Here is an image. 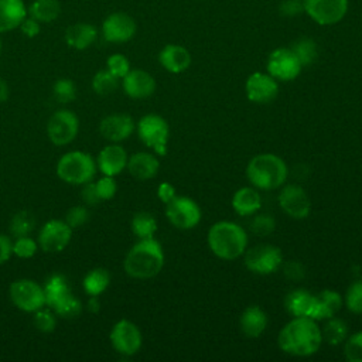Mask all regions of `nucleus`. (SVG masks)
Listing matches in <instances>:
<instances>
[{"label": "nucleus", "mask_w": 362, "mask_h": 362, "mask_svg": "<svg viewBox=\"0 0 362 362\" xmlns=\"http://www.w3.org/2000/svg\"><path fill=\"white\" fill-rule=\"evenodd\" d=\"M45 303L54 313L64 318L76 317L81 310V301L72 294L68 280L62 274H52L44 284Z\"/></svg>", "instance_id": "nucleus-6"}, {"label": "nucleus", "mask_w": 362, "mask_h": 362, "mask_svg": "<svg viewBox=\"0 0 362 362\" xmlns=\"http://www.w3.org/2000/svg\"><path fill=\"white\" fill-rule=\"evenodd\" d=\"M307 16L320 25L339 23L348 11V0H303Z\"/></svg>", "instance_id": "nucleus-13"}, {"label": "nucleus", "mask_w": 362, "mask_h": 362, "mask_svg": "<svg viewBox=\"0 0 362 362\" xmlns=\"http://www.w3.org/2000/svg\"><path fill=\"white\" fill-rule=\"evenodd\" d=\"M157 195H158V198H160L161 202L167 204V202H170L177 194H175V188H174L173 184H170V182H161V184L158 185V188H157Z\"/></svg>", "instance_id": "nucleus-51"}, {"label": "nucleus", "mask_w": 362, "mask_h": 362, "mask_svg": "<svg viewBox=\"0 0 362 362\" xmlns=\"http://www.w3.org/2000/svg\"><path fill=\"white\" fill-rule=\"evenodd\" d=\"M344 355L349 362H362V331L351 335L346 339Z\"/></svg>", "instance_id": "nucleus-42"}, {"label": "nucleus", "mask_w": 362, "mask_h": 362, "mask_svg": "<svg viewBox=\"0 0 362 362\" xmlns=\"http://www.w3.org/2000/svg\"><path fill=\"white\" fill-rule=\"evenodd\" d=\"M246 175L252 185L259 189H276L284 184L288 175V168L283 158L272 153L255 156L247 167Z\"/></svg>", "instance_id": "nucleus-4"}, {"label": "nucleus", "mask_w": 362, "mask_h": 362, "mask_svg": "<svg viewBox=\"0 0 362 362\" xmlns=\"http://www.w3.org/2000/svg\"><path fill=\"white\" fill-rule=\"evenodd\" d=\"M18 28L21 30V33H23L25 37L34 38V37H37V35L40 34V31H41V23L37 21L35 18L27 16V17L23 20V23L20 24Z\"/></svg>", "instance_id": "nucleus-47"}, {"label": "nucleus", "mask_w": 362, "mask_h": 362, "mask_svg": "<svg viewBox=\"0 0 362 362\" xmlns=\"http://www.w3.org/2000/svg\"><path fill=\"white\" fill-rule=\"evenodd\" d=\"M72 228L64 219H49L38 232V247L47 253L62 252L71 242Z\"/></svg>", "instance_id": "nucleus-12"}, {"label": "nucleus", "mask_w": 362, "mask_h": 362, "mask_svg": "<svg viewBox=\"0 0 362 362\" xmlns=\"http://www.w3.org/2000/svg\"><path fill=\"white\" fill-rule=\"evenodd\" d=\"M34 325L40 332L49 334L57 327V314L52 308H40L34 313Z\"/></svg>", "instance_id": "nucleus-38"}, {"label": "nucleus", "mask_w": 362, "mask_h": 362, "mask_svg": "<svg viewBox=\"0 0 362 362\" xmlns=\"http://www.w3.org/2000/svg\"><path fill=\"white\" fill-rule=\"evenodd\" d=\"M342 303V296L338 291L325 288L314 296V304L310 318L315 321L331 318L341 310Z\"/></svg>", "instance_id": "nucleus-22"}, {"label": "nucleus", "mask_w": 362, "mask_h": 362, "mask_svg": "<svg viewBox=\"0 0 362 362\" xmlns=\"http://www.w3.org/2000/svg\"><path fill=\"white\" fill-rule=\"evenodd\" d=\"M132 232L139 238V239H147L153 238L156 230H157V221L156 218L146 211L137 212L132 218Z\"/></svg>", "instance_id": "nucleus-32"}, {"label": "nucleus", "mask_w": 362, "mask_h": 362, "mask_svg": "<svg viewBox=\"0 0 362 362\" xmlns=\"http://www.w3.org/2000/svg\"><path fill=\"white\" fill-rule=\"evenodd\" d=\"M78 130V116L69 109H59L54 112L47 123L48 139L55 146H66L74 141Z\"/></svg>", "instance_id": "nucleus-9"}, {"label": "nucleus", "mask_w": 362, "mask_h": 362, "mask_svg": "<svg viewBox=\"0 0 362 362\" xmlns=\"http://www.w3.org/2000/svg\"><path fill=\"white\" fill-rule=\"evenodd\" d=\"M126 168L136 180L146 181L157 175L160 163L154 154L147 151H139L129 157Z\"/></svg>", "instance_id": "nucleus-24"}, {"label": "nucleus", "mask_w": 362, "mask_h": 362, "mask_svg": "<svg viewBox=\"0 0 362 362\" xmlns=\"http://www.w3.org/2000/svg\"><path fill=\"white\" fill-rule=\"evenodd\" d=\"M95 185H96V191H98V195H99L100 201H106V199L113 198L116 191H117L116 181L110 175H103L102 178H99L95 182Z\"/></svg>", "instance_id": "nucleus-45"}, {"label": "nucleus", "mask_w": 362, "mask_h": 362, "mask_svg": "<svg viewBox=\"0 0 362 362\" xmlns=\"http://www.w3.org/2000/svg\"><path fill=\"white\" fill-rule=\"evenodd\" d=\"M27 16L24 0H0V33L18 28Z\"/></svg>", "instance_id": "nucleus-25"}, {"label": "nucleus", "mask_w": 362, "mask_h": 362, "mask_svg": "<svg viewBox=\"0 0 362 362\" xmlns=\"http://www.w3.org/2000/svg\"><path fill=\"white\" fill-rule=\"evenodd\" d=\"M208 245L212 253L223 260H233L243 255L247 246L246 230L229 221L214 223L208 232Z\"/></svg>", "instance_id": "nucleus-3"}, {"label": "nucleus", "mask_w": 362, "mask_h": 362, "mask_svg": "<svg viewBox=\"0 0 362 362\" xmlns=\"http://www.w3.org/2000/svg\"><path fill=\"white\" fill-rule=\"evenodd\" d=\"M136 123L132 116L126 113H113L103 117L99 123V133L103 139L112 143H120L132 136Z\"/></svg>", "instance_id": "nucleus-18"}, {"label": "nucleus", "mask_w": 362, "mask_h": 362, "mask_svg": "<svg viewBox=\"0 0 362 362\" xmlns=\"http://www.w3.org/2000/svg\"><path fill=\"white\" fill-rule=\"evenodd\" d=\"M165 216L178 229H192L201 221V208L188 197H174L165 204Z\"/></svg>", "instance_id": "nucleus-11"}, {"label": "nucleus", "mask_w": 362, "mask_h": 362, "mask_svg": "<svg viewBox=\"0 0 362 362\" xmlns=\"http://www.w3.org/2000/svg\"><path fill=\"white\" fill-rule=\"evenodd\" d=\"M266 327H267V315L257 305L247 307L239 318V328L249 338L260 337L264 332Z\"/></svg>", "instance_id": "nucleus-27"}, {"label": "nucleus", "mask_w": 362, "mask_h": 362, "mask_svg": "<svg viewBox=\"0 0 362 362\" xmlns=\"http://www.w3.org/2000/svg\"><path fill=\"white\" fill-rule=\"evenodd\" d=\"M291 51L296 54V57L298 58V61L303 66L313 64L318 55V48H317L315 41L308 37L297 40L291 45Z\"/></svg>", "instance_id": "nucleus-35"}, {"label": "nucleus", "mask_w": 362, "mask_h": 362, "mask_svg": "<svg viewBox=\"0 0 362 362\" xmlns=\"http://www.w3.org/2000/svg\"><path fill=\"white\" fill-rule=\"evenodd\" d=\"M279 204L284 214L294 219L307 218L311 209V201L307 192L304 188L296 184H288L280 191Z\"/></svg>", "instance_id": "nucleus-17"}, {"label": "nucleus", "mask_w": 362, "mask_h": 362, "mask_svg": "<svg viewBox=\"0 0 362 362\" xmlns=\"http://www.w3.org/2000/svg\"><path fill=\"white\" fill-rule=\"evenodd\" d=\"M0 54H1V40H0Z\"/></svg>", "instance_id": "nucleus-53"}, {"label": "nucleus", "mask_w": 362, "mask_h": 362, "mask_svg": "<svg viewBox=\"0 0 362 362\" xmlns=\"http://www.w3.org/2000/svg\"><path fill=\"white\" fill-rule=\"evenodd\" d=\"M283 263L281 250L269 243L250 247L245 255V266L256 274H272Z\"/></svg>", "instance_id": "nucleus-10"}, {"label": "nucleus", "mask_w": 362, "mask_h": 362, "mask_svg": "<svg viewBox=\"0 0 362 362\" xmlns=\"http://www.w3.org/2000/svg\"><path fill=\"white\" fill-rule=\"evenodd\" d=\"M96 170V160L89 153L79 150L62 154L57 163V175L71 185H83L92 181Z\"/></svg>", "instance_id": "nucleus-5"}, {"label": "nucleus", "mask_w": 362, "mask_h": 362, "mask_svg": "<svg viewBox=\"0 0 362 362\" xmlns=\"http://www.w3.org/2000/svg\"><path fill=\"white\" fill-rule=\"evenodd\" d=\"M110 284V273L103 267L89 270L82 281L83 290L90 297H99Z\"/></svg>", "instance_id": "nucleus-30"}, {"label": "nucleus", "mask_w": 362, "mask_h": 362, "mask_svg": "<svg viewBox=\"0 0 362 362\" xmlns=\"http://www.w3.org/2000/svg\"><path fill=\"white\" fill-rule=\"evenodd\" d=\"M8 95H10L8 85L3 78H0V103L6 102L8 99Z\"/></svg>", "instance_id": "nucleus-52"}, {"label": "nucleus", "mask_w": 362, "mask_h": 362, "mask_svg": "<svg viewBox=\"0 0 362 362\" xmlns=\"http://www.w3.org/2000/svg\"><path fill=\"white\" fill-rule=\"evenodd\" d=\"M89 219V212L83 205H75L72 208L68 209V212L65 214V222L74 229L83 226Z\"/></svg>", "instance_id": "nucleus-44"}, {"label": "nucleus", "mask_w": 362, "mask_h": 362, "mask_svg": "<svg viewBox=\"0 0 362 362\" xmlns=\"http://www.w3.org/2000/svg\"><path fill=\"white\" fill-rule=\"evenodd\" d=\"M274 228H276V221L269 214H259L253 216V219L250 221L252 233L260 238L270 235L274 230Z\"/></svg>", "instance_id": "nucleus-39"}, {"label": "nucleus", "mask_w": 362, "mask_h": 362, "mask_svg": "<svg viewBox=\"0 0 362 362\" xmlns=\"http://www.w3.org/2000/svg\"><path fill=\"white\" fill-rule=\"evenodd\" d=\"M27 13L40 23H51L59 17L61 4L58 0H34L28 6Z\"/></svg>", "instance_id": "nucleus-31"}, {"label": "nucleus", "mask_w": 362, "mask_h": 362, "mask_svg": "<svg viewBox=\"0 0 362 362\" xmlns=\"http://www.w3.org/2000/svg\"><path fill=\"white\" fill-rule=\"evenodd\" d=\"M267 74L276 81H293L296 79L303 65L300 64L291 48H276L270 52L267 58Z\"/></svg>", "instance_id": "nucleus-15"}, {"label": "nucleus", "mask_w": 362, "mask_h": 362, "mask_svg": "<svg viewBox=\"0 0 362 362\" xmlns=\"http://www.w3.org/2000/svg\"><path fill=\"white\" fill-rule=\"evenodd\" d=\"M122 88L124 93L133 99H144L154 93L156 81L143 69H130L124 78H122Z\"/></svg>", "instance_id": "nucleus-21"}, {"label": "nucleus", "mask_w": 362, "mask_h": 362, "mask_svg": "<svg viewBox=\"0 0 362 362\" xmlns=\"http://www.w3.org/2000/svg\"><path fill=\"white\" fill-rule=\"evenodd\" d=\"M38 250V243L30 236H20L16 238L13 242V255L20 259H30Z\"/></svg>", "instance_id": "nucleus-40"}, {"label": "nucleus", "mask_w": 362, "mask_h": 362, "mask_svg": "<svg viewBox=\"0 0 362 362\" xmlns=\"http://www.w3.org/2000/svg\"><path fill=\"white\" fill-rule=\"evenodd\" d=\"M11 303L24 313H35L47 305L44 286L31 279L14 280L8 288Z\"/></svg>", "instance_id": "nucleus-8"}, {"label": "nucleus", "mask_w": 362, "mask_h": 362, "mask_svg": "<svg viewBox=\"0 0 362 362\" xmlns=\"http://www.w3.org/2000/svg\"><path fill=\"white\" fill-rule=\"evenodd\" d=\"M304 11L303 0H283L280 4V13L286 17H294Z\"/></svg>", "instance_id": "nucleus-48"}, {"label": "nucleus", "mask_w": 362, "mask_h": 362, "mask_svg": "<svg viewBox=\"0 0 362 362\" xmlns=\"http://www.w3.org/2000/svg\"><path fill=\"white\" fill-rule=\"evenodd\" d=\"M346 334H348V327L345 321L337 317L327 318V322L321 329L322 341H325L329 345H338L344 342L346 338Z\"/></svg>", "instance_id": "nucleus-33"}, {"label": "nucleus", "mask_w": 362, "mask_h": 362, "mask_svg": "<svg viewBox=\"0 0 362 362\" xmlns=\"http://www.w3.org/2000/svg\"><path fill=\"white\" fill-rule=\"evenodd\" d=\"M345 304L351 313L362 314V280H356L348 287Z\"/></svg>", "instance_id": "nucleus-41"}, {"label": "nucleus", "mask_w": 362, "mask_h": 362, "mask_svg": "<svg viewBox=\"0 0 362 362\" xmlns=\"http://www.w3.org/2000/svg\"><path fill=\"white\" fill-rule=\"evenodd\" d=\"M127 160L129 157L126 150L120 144L112 143L99 151L96 157V167L103 175L115 177L126 168Z\"/></svg>", "instance_id": "nucleus-20"}, {"label": "nucleus", "mask_w": 362, "mask_h": 362, "mask_svg": "<svg viewBox=\"0 0 362 362\" xmlns=\"http://www.w3.org/2000/svg\"><path fill=\"white\" fill-rule=\"evenodd\" d=\"M245 89L247 99L255 103H269L279 93L277 81L272 75L263 72L252 74L246 81Z\"/></svg>", "instance_id": "nucleus-19"}, {"label": "nucleus", "mask_w": 362, "mask_h": 362, "mask_svg": "<svg viewBox=\"0 0 362 362\" xmlns=\"http://www.w3.org/2000/svg\"><path fill=\"white\" fill-rule=\"evenodd\" d=\"M52 95L59 103H69L76 98V86L69 78H59L52 85Z\"/></svg>", "instance_id": "nucleus-37"}, {"label": "nucleus", "mask_w": 362, "mask_h": 362, "mask_svg": "<svg viewBox=\"0 0 362 362\" xmlns=\"http://www.w3.org/2000/svg\"><path fill=\"white\" fill-rule=\"evenodd\" d=\"M106 69L110 71L119 79H122L130 71V62L127 57H124L123 54H112L106 61Z\"/></svg>", "instance_id": "nucleus-43"}, {"label": "nucleus", "mask_w": 362, "mask_h": 362, "mask_svg": "<svg viewBox=\"0 0 362 362\" xmlns=\"http://www.w3.org/2000/svg\"><path fill=\"white\" fill-rule=\"evenodd\" d=\"M137 31L134 18L123 11L109 14L102 23V35L107 42L122 44L130 41Z\"/></svg>", "instance_id": "nucleus-16"}, {"label": "nucleus", "mask_w": 362, "mask_h": 362, "mask_svg": "<svg viewBox=\"0 0 362 362\" xmlns=\"http://www.w3.org/2000/svg\"><path fill=\"white\" fill-rule=\"evenodd\" d=\"M158 62L171 74H181L191 65L188 49L178 44H167L158 54Z\"/></svg>", "instance_id": "nucleus-23"}, {"label": "nucleus", "mask_w": 362, "mask_h": 362, "mask_svg": "<svg viewBox=\"0 0 362 362\" xmlns=\"http://www.w3.org/2000/svg\"><path fill=\"white\" fill-rule=\"evenodd\" d=\"M164 266V252L154 238L139 239L127 252L123 267L133 279H151L157 276Z\"/></svg>", "instance_id": "nucleus-2"}, {"label": "nucleus", "mask_w": 362, "mask_h": 362, "mask_svg": "<svg viewBox=\"0 0 362 362\" xmlns=\"http://www.w3.org/2000/svg\"><path fill=\"white\" fill-rule=\"evenodd\" d=\"M119 86V78L115 76L107 69L98 71L92 78V89L95 93L100 96H106L113 93Z\"/></svg>", "instance_id": "nucleus-34"}, {"label": "nucleus", "mask_w": 362, "mask_h": 362, "mask_svg": "<svg viewBox=\"0 0 362 362\" xmlns=\"http://www.w3.org/2000/svg\"><path fill=\"white\" fill-rule=\"evenodd\" d=\"M34 225H35V219L31 212L18 211L13 215V218L10 221V233L14 238L28 236L31 233V230L34 229Z\"/></svg>", "instance_id": "nucleus-36"}, {"label": "nucleus", "mask_w": 362, "mask_h": 362, "mask_svg": "<svg viewBox=\"0 0 362 362\" xmlns=\"http://www.w3.org/2000/svg\"><path fill=\"white\" fill-rule=\"evenodd\" d=\"M81 197H82L83 202L88 204V205H96L100 201V198L98 195V191H96V185H95L93 181H89V182L82 185Z\"/></svg>", "instance_id": "nucleus-49"}, {"label": "nucleus", "mask_w": 362, "mask_h": 362, "mask_svg": "<svg viewBox=\"0 0 362 362\" xmlns=\"http://www.w3.org/2000/svg\"><path fill=\"white\" fill-rule=\"evenodd\" d=\"M314 304V294L305 288H296L284 298V307L293 317H310Z\"/></svg>", "instance_id": "nucleus-29"}, {"label": "nucleus", "mask_w": 362, "mask_h": 362, "mask_svg": "<svg viewBox=\"0 0 362 362\" xmlns=\"http://www.w3.org/2000/svg\"><path fill=\"white\" fill-rule=\"evenodd\" d=\"M65 42L78 51L89 48L98 38V28L89 23H75L65 31Z\"/></svg>", "instance_id": "nucleus-26"}, {"label": "nucleus", "mask_w": 362, "mask_h": 362, "mask_svg": "<svg viewBox=\"0 0 362 362\" xmlns=\"http://www.w3.org/2000/svg\"><path fill=\"white\" fill-rule=\"evenodd\" d=\"M277 342L280 349L288 355L310 356L322 344L321 328L310 317H294L281 328Z\"/></svg>", "instance_id": "nucleus-1"}, {"label": "nucleus", "mask_w": 362, "mask_h": 362, "mask_svg": "<svg viewBox=\"0 0 362 362\" xmlns=\"http://www.w3.org/2000/svg\"><path fill=\"white\" fill-rule=\"evenodd\" d=\"M136 127H137L139 139L143 141V144L153 148V151L157 156L167 154V141L170 136V129L164 117L156 113H148L139 120Z\"/></svg>", "instance_id": "nucleus-7"}, {"label": "nucleus", "mask_w": 362, "mask_h": 362, "mask_svg": "<svg viewBox=\"0 0 362 362\" xmlns=\"http://www.w3.org/2000/svg\"><path fill=\"white\" fill-rule=\"evenodd\" d=\"M260 206L262 198L252 187H242L232 197V208L240 216L253 215L260 209Z\"/></svg>", "instance_id": "nucleus-28"}, {"label": "nucleus", "mask_w": 362, "mask_h": 362, "mask_svg": "<svg viewBox=\"0 0 362 362\" xmlns=\"http://www.w3.org/2000/svg\"><path fill=\"white\" fill-rule=\"evenodd\" d=\"M283 273H284V276H286L288 280L298 281V280H303V279H304V276H305V269H304V266H303L300 262L290 260V262H287V263L284 264Z\"/></svg>", "instance_id": "nucleus-46"}, {"label": "nucleus", "mask_w": 362, "mask_h": 362, "mask_svg": "<svg viewBox=\"0 0 362 362\" xmlns=\"http://www.w3.org/2000/svg\"><path fill=\"white\" fill-rule=\"evenodd\" d=\"M109 339L113 349L126 356L137 354L143 342V337L139 327L129 320L117 321L112 327Z\"/></svg>", "instance_id": "nucleus-14"}, {"label": "nucleus", "mask_w": 362, "mask_h": 362, "mask_svg": "<svg viewBox=\"0 0 362 362\" xmlns=\"http://www.w3.org/2000/svg\"><path fill=\"white\" fill-rule=\"evenodd\" d=\"M13 255V240L8 235L0 233V264H4Z\"/></svg>", "instance_id": "nucleus-50"}]
</instances>
